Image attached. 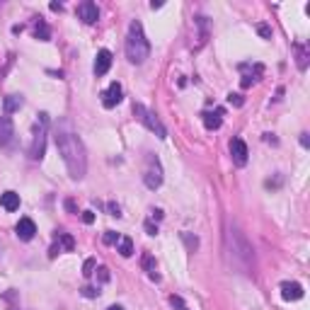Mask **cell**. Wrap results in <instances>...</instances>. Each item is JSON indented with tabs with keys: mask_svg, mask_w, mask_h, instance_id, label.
I'll list each match as a JSON object with an SVG mask.
<instances>
[{
	"mask_svg": "<svg viewBox=\"0 0 310 310\" xmlns=\"http://www.w3.org/2000/svg\"><path fill=\"white\" fill-rule=\"evenodd\" d=\"M54 138H56V148H58V153H61V158H63V163L68 167L70 179H83L85 172H88V153H85V143L73 129L70 119L61 117L56 122Z\"/></svg>",
	"mask_w": 310,
	"mask_h": 310,
	"instance_id": "6da1fadb",
	"label": "cell"
},
{
	"mask_svg": "<svg viewBox=\"0 0 310 310\" xmlns=\"http://www.w3.org/2000/svg\"><path fill=\"white\" fill-rule=\"evenodd\" d=\"M228 250H230V262L235 269H240L247 277L255 274V250L238 225H232L228 230Z\"/></svg>",
	"mask_w": 310,
	"mask_h": 310,
	"instance_id": "7a4b0ae2",
	"label": "cell"
},
{
	"mask_svg": "<svg viewBox=\"0 0 310 310\" xmlns=\"http://www.w3.org/2000/svg\"><path fill=\"white\" fill-rule=\"evenodd\" d=\"M126 58L136 63V66H141L145 58L150 56V44H148V39H145V32H143V24L138 22V20H133L131 27H129V34H126Z\"/></svg>",
	"mask_w": 310,
	"mask_h": 310,
	"instance_id": "3957f363",
	"label": "cell"
},
{
	"mask_svg": "<svg viewBox=\"0 0 310 310\" xmlns=\"http://www.w3.org/2000/svg\"><path fill=\"white\" fill-rule=\"evenodd\" d=\"M46 133H49V114L42 111L39 119L34 122V129H32V143H29V158L32 160H42L44 158V150H46Z\"/></svg>",
	"mask_w": 310,
	"mask_h": 310,
	"instance_id": "277c9868",
	"label": "cell"
},
{
	"mask_svg": "<svg viewBox=\"0 0 310 310\" xmlns=\"http://www.w3.org/2000/svg\"><path fill=\"white\" fill-rule=\"evenodd\" d=\"M133 114H136V119L143 124L148 131H153L158 138H167V129L163 126V122L158 119V114L150 109H145L143 104H133Z\"/></svg>",
	"mask_w": 310,
	"mask_h": 310,
	"instance_id": "5b68a950",
	"label": "cell"
},
{
	"mask_svg": "<svg viewBox=\"0 0 310 310\" xmlns=\"http://www.w3.org/2000/svg\"><path fill=\"white\" fill-rule=\"evenodd\" d=\"M143 182L148 189H158L163 184V165L155 155L145 158V170H143Z\"/></svg>",
	"mask_w": 310,
	"mask_h": 310,
	"instance_id": "8992f818",
	"label": "cell"
},
{
	"mask_svg": "<svg viewBox=\"0 0 310 310\" xmlns=\"http://www.w3.org/2000/svg\"><path fill=\"white\" fill-rule=\"evenodd\" d=\"M15 143V124L10 117H0V148H12Z\"/></svg>",
	"mask_w": 310,
	"mask_h": 310,
	"instance_id": "52a82bcc",
	"label": "cell"
},
{
	"mask_svg": "<svg viewBox=\"0 0 310 310\" xmlns=\"http://www.w3.org/2000/svg\"><path fill=\"white\" fill-rule=\"evenodd\" d=\"M78 17L85 24H95L100 20V10H97V5H95L92 0H83V3L78 5Z\"/></svg>",
	"mask_w": 310,
	"mask_h": 310,
	"instance_id": "ba28073f",
	"label": "cell"
},
{
	"mask_svg": "<svg viewBox=\"0 0 310 310\" xmlns=\"http://www.w3.org/2000/svg\"><path fill=\"white\" fill-rule=\"evenodd\" d=\"M247 155H250L247 143H245L243 138H232V141H230V158H232V163H235L238 167L247 165Z\"/></svg>",
	"mask_w": 310,
	"mask_h": 310,
	"instance_id": "9c48e42d",
	"label": "cell"
},
{
	"mask_svg": "<svg viewBox=\"0 0 310 310\" xmlns=\"http://www.w3.org/2000/svg\"><path fill=\"white\" fill-rule=\"evenodd\" d=\"M122 95L124 90L119 83H111L109 88L102 92V104H104V109H111V107H117L119 102H122Z\"/></svg>",
	"mask_w": 310,
	"mask_h": 310,
	"instance_id": "30bf717a",
	"label": "cell"
},
{
	"mask_svg": "<svg viewBox=\"0 0 310 310\" xmlns=\"http://www.w3.org/2000/svg\"><path fill=\"white\" fill-rule=\"evenodd\" d=\"M73 247H75V240H73L68 232H58V240H56V245H51V250H49V257L54 259V257L61 255L63 250H66V252H70Z\"/></svg>",
	"mask_w": 310,
	"mask_h": 310,
	"instance_id": "8fae6325",
	"label": "cell"
},
{
	"mask_svg": "<svg viewBox=\"0 0 310 310\" xmlns=\"http://www.w3.org/2000/svg\"><path fill=\"white\" fill-rule=\"evenodd\" d=\"M15 235L24 240V243H29L34 235H36V225H34L32 218H20V223L15 225Z\"/></svg>",
	"mask_w": 310,
	"mask_h": 310,
	"instance_id": "7c38bea8",
	"label": "cell"
},
{
	"mask_svg": "<svg viewBox=\"0 0 310 310\" xmlns=\"http://www.w3.org/2000/svg\"><path fill=\"white\" fill-rule=\"evenodd\" d=\"M223 114H225V109H223V107H216L213 111H204V114H201V119H204V126H206L209 131H216V129H221Z\"/></svg>",
	"mask_w": 310,
	"mask_h": 310,
	"instance_id": "4fadbf2b",
	"label": "cell"
},
{
	"mask_svg": "<svg viewBox=\"0 0 310 310\" xmlns=\"http://www.w3.org/2000/svg\"><path fill=\"white\" fill-rule=\"evenodd\" d=\"M109 68H111V51L102 49V51H97V58H95V75L97 78L107 75Z\"/></svg>",
	"mask_w": 310,
	"mask_h": 310,
	"instance_id": "5bb4252c",
	"label": "cell"
},
{
	"mask_svg": "<svg viewBox=\"0 0 310 310\" xmlns=\"http://www.w3.org/2000/svg\"><path fill=\"white\" fill-rule=\"evenodd\" d=\"M281 298L284 300H300L303 298V286L298 281H284L281 284Z\"/></svg>",
	"mask_w": 310,
	"mask_h": 310,
	"instance_id": "9a60e30c",
	"label": "cell"
},
{
	"mask_svg": "<svg viewBox=\"0 0 310 310\" xmlns=\"http://www.w3.org/2000/svg\"><path fill=\"white\" fill-rule=\"evenodd\" d=\"M22 95H8L5 97V102H3V109H5V117H10V114H15V111L22 109Z\"/></svg>",
	"mask_w": 310,
	"mask_h": 310,
	"instance_id": "2e32d148",
	"label": "cell"
},
{
	"mask_svg": "<svg viewBox=\"0 0 310 310\" xmlns=\"http://www.w3.org/2000/svg\"><path fill=\"white\" fill-rule=\"evenodd\" d=\"M0 206L5 211H17L20 209V194H15V191H5V194H0Z\"/></svg>",
	"mask_w": 310,
	"mask_h": 310,
	"instance_id": "e0dca14e",
	"label": "cell"
},
{
	"mask_svg": "<svg viewBox=\"0 0 310 310\" xmlns=\"http://www.w3.org/2000/svg\"><path fill=\"white\" fill-rule=\"evenodd\" d=\"M141 266H143V272L153 279V281H160L158 272H155V259H153V255H150V252H143V257H141Z\"/></svg>",
	"mask_w": 310,
	"mask_h": 310,
	"instance_id": "ac0fdd59",
	"label": "cell"
},
{
	"mask_svg": "<svg viewBox=\"0 0 310 310\" xmlns=\"http://www.w3.org/2000/svg\"><path fill=\"white\" fill-rule=\"evenodd\" d=\"M34 36L39 39V42H49L51 39V29H49V24L44 20H36L34 22Z\"/></svg>",
	"mask_w": 310,
	"mask_h": 310,
	"instance_id": "d6986e66",
	"label": "cell"
},
{
	"mask_svg": "<svg viewBox=\"0 0 310 310\" xmlns=\"http://www.w3.org/2000/svg\"><path fill=\"white\" fill-rule=\"evenodd\" d=\"M262 73H264V68L259 66V63H255V66H252V73L243 75V88H250L252 83H257V80L262 78Z\"/></svg>",
	"mask_w": 310,
	"mask_h": 310,
	"instance_id": "ffe728a7",
	"label": "cell"
},
{
	"mask_svg": "<svg viewBox=\"0 0 310 310\" xmlns=\"http://www.w3.org/2000/svg\"><path fill=\"white\" fill-rule=\"evenodd\" d=\"M119 255L122 257H131L133 255V243H131V238H122V240H119Z\"/></svg>",
	"mask_w": 310,
	"mask_h": 310,
	"instance_id": "44dd1931",
	"label": "cell"
},
{
	"mask_svg": "<svg viewBox=\"0 0 310 310\" xmlns=\"http://www.w3.org/2000/svg\"><path fill=\"white\" fill-rule=\"evenodd\" d=\"M182 240L187 243V250H189V252H194V250L199 247V238H197V235L191 238V232H182Z\"/></svg>",
	"mask_w": 310,
	"mask_h": 310,
	"instance_id": "7402d4cb",
	"label": "cell"
},
{
	"mask_svg": "<svg viewBox=\"0 0 310 310\" xmlns=\"http://www.w3.org/2000/svg\"><path fill=\"white\" fill-rule=\"evenodd\" d=\"M95 272H97V281H100V284H109L111 274H109V269H107V266H97Z\"/></svg>",
	"mask_w": 310,
	"mask_h": 310,
	"instance_id": "603a6c76",
	"label": "cell"
},
{
	"mask_svg": "<svg viewBox=\"0 0 310 310\" xmlns=\"http://www.w3.org/2000/svg\"><path fill=\"white\" fill-rule=\"evenodd\" d=\"M296 51H298V68L305 70V66H308V51L303 46H296Z\"/></svg>",
	"mask_w": 310,
	"mask_h": 310,
	"instance_id": "cb8c5ba5",
	"label": "cell"
},
{
	"mask_svg": "<svg viewBox=\"0 0 310 310\" xmlns=\"http://www.w3.org/2000/svg\"><path fill=\"white\" fill-rule=\"evenodd\" d=\"M102 240H104V245H117L119 240H122V235H119V232H114V230H107Z\"/></svg>",
	"mask_w": 310,
	"mask_h": 310,
	"instance_id": "d4e9b609",
	"label": "cell"
},
{
	"mask_svg": "<svg viewBox=\"0 0 310 310\" xmlns=\"http://www.w3.org/2000/svg\"><path fill=\"white\" fill-rule=\"evenodd\" d=\"M170 303H172L175 310H189V305L182 300V296H170Z\"/></svg>",
	"mask_w": 310,
	"mask_h": 310,
	"instance_id": "484cf974",
	"label": "cell"
},
{
	"mask_svg": "<svg viewBox=\"0 0 310 310\" xmlns=\"http://www.w3.org/2000/svg\"><path fill=\"white\" fill-rule=\"evenodd\" d=\"M95 259H85V264H83V277H92L95 274Z\"/></svg>",
	"mask_w": 310,
	"mask_h": 310,
	"instance_id": "4316f807",
	"label": "cell"
},
{
	"mask_svg": "<svg viewBox=\"0 0 310 310\" xmlns=\"http://www.w3.org/2000/svg\"><path fill=\"white\" fill-rule=\"evenodd\" d=\"M228 102H230L232 107H243L245 97H243V95H238V92H230V95H228Z\"/></svg>",
	"mask_w": 310,
	"mask_h": 310,
	"instance_id": "83f0119b",
	"label": "cell"
},
{
	"mask_svg": "<svg viewBox=\"0 0 310 310\" xmlns=\"http://www.w3.org/2000/svg\"><path fill=\"white\" fill-rule=\"evenodd\" d=\"M80 293H83L85 298H97V296H100V291H97L95 286H83V291H80Z\"/></svg>",
	"mask_w": 310,
	"mask_h": 310,
	"instance_id": "f1b7e54d",
	"label": "cell"
},
{
	"mask_svg": "<svg viewBox=\"0 0 310 310\" xmlns=\"http://www.w3.org/2000/svg\"><path fill=\"white\" fill-rule=\"evenodd\" d=\"M107 209H109V213H111V216H117V218L122 216V209H119V204H114V201H109V204H107Z\"/></svg>",
	"mask_w": 310,
	"mask_h": 310,
	"instance_id": "f546056e",
	"label": "cell"
},
{
	"mask_svg": "<svg viewBox=\"0 0 310 310\" xmlns=\"http://www.w3.org/2000/svg\"><path fill=\"white\" fill-rule=\"evenodd\" d=\"M257 32L262 34V36H264V39H272V29H269V27H266V24H257Z\"/></svg>",
	"mask_w": 310,
	"mask_h": 310,
	"instance_id": "4dcf8cb0",
	"label": "cell"
},
{
	"mask_svg": "<svg viewBox=\"0 0 310 310\" xmlns=\"http://www.w3.org/2000/svg\"><path fill=\"white\" fill-rule=\"evenodd\" d=\"M80 218H83V223H95V213H92V211H83V216H80Z\"/></svg>",
	"mask_w": 310,
	"mask_h": 310,
	"instance_id": "1f68e13d",
	"label": "cell"
},
{
	"mask_svg": "<svg viewBox=\"0 0 310 310\" xmlns=\"http://www.w3.org/2000/svg\"><path fill=\"white\" fill-rule=\"evenodd\" d=\"M145 230H148V235H158V225H153V223L148 221L145 223Z\"/></svg>",
	"mask_w": 310,
	"mask_h": 310,
	"instance_id": "d6a6232c",
	"label": "cell"
},
{
	"mask_svg": "<svg viewBox=\"0 0 310 310\" xmlns=\"http://www.w3.org/2000/svg\"><path fill=\"white\" fill-rule=\"evenodd\" d=\"M300 145H303V148H308V145H310V138H308V133H300Z\"/></svg>",
	"mask_w": 310,
	"mask_h": 310,
	"instance_id": "836d02e7",
	"label": "cell"
},
{
	"mask_svg": "<svg viewBox=\"0 0 310 310\" xmlns=\"http://www.w3.org/2000/svg\"><path fill=\"white\" fill-rule=\"evenodd\" d=\"M150 213H153V218H155V221H160V218H163V211H160V209H153Z\"/></svg>",
	"mask_w": 310,
	"mask_h": 310,
	"instance_id": "e575fe53",
	"label": "cell"
},
{
	"mask_svg": "<svg viewBox=\"0 0 310 310\" xmlns=\"http://www.w3.org/2000/svg\"><path fill=\"white\" fill-rule=\"evenodd\" d=\"M51 10H56V12H61V10H63V5H61V3H51Z\"/></svg>",
	"mask_w": 310,
	"mask_h": 310,
	"instance_id": "d590c367",
	"label": "cell"
},
{
	"mask_svg": "<svg viewBox=\"0 0 310 310\" xmlns=\"http://www.w3.org/2000/svg\"><path fill=\"white\" fill-rule=\"evenodd\" d=\"M66 209L70 211V213H75V204H73V201H66Z\"/></svg>",
	"mask_w": 310,
	"mask_h": 310,
	"instance_id": "8d00e7d4",
	"label": "cell"
},
{
	"mask_svg": "<svg viewBox=\"0 0 310 310\" xmlns=\"http://www.w3.org/2000/svg\"><path fill=\"white\" fill-rule=\"evenodd\" d=\"M107 310H124V308H122V305H109Z\"/></svg>",
	"mask_w": 310,
	"mask_h": 310,
	"instance_id": "74e56055",
	"label": "cell"
}]
</instances>
